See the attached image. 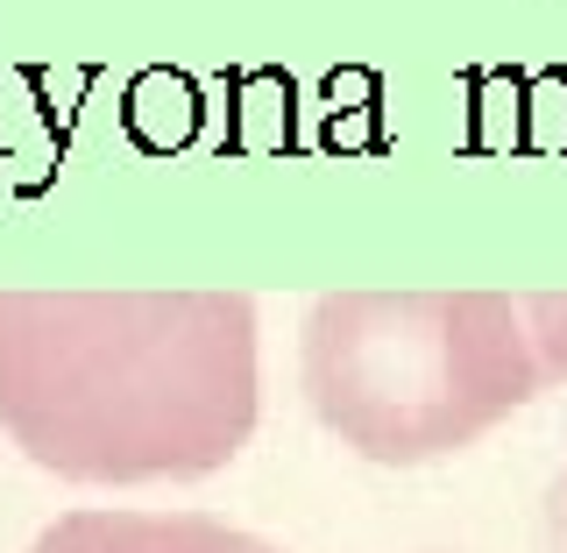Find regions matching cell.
Returning <instances> with one entry per match:
<instances>
[{
	"label": "cell",
	"instance_id": "obj_2",
	"mask_svg": "<svg viewBox=\"0 0 567 553\" xmlns=\"http://www.w3.org/2000/svg\"><path fill=\"white\" fill-rule=\"evenodd\" d=\"M298 383L327 440L377 469L468 454L546 383L525 298L327 291L298 334Z\"/></svg>",
	"mask_w": 567,
	"mask_h": 553
},
{
	"label": "cell",
	"instance_id": "obj_3",
	"mask_svg": "<svg viewBox=\"0 0 567 553\" xmlns=\"http://www.w3.org/2000/svg\"><path fill=\"white\" fill-rule=\"evenodd\" d=\"M29 553H284L256 532L206 519V511H135V504H93L64 511L35 532Z\"/></svg>",
	"mask_w": 567,
	"mask_h": 553
},
{
	"label": "cell",
	"instance_id": "obj_1",
	"mask_svg": "<svg viewBox=\"0 0 567 553\" xmlns=\"http://www.w3.org/2000/svg\"><path fill=\"white\" fill-rule=\"evenodd\" d=\"M262 412L248 291H0V433L85 490L199 483Z\"/></svg>",
	"mask_w": 567,
	"mask_h": 553
},
{
	"label": "cell",
	"instance_id": "obj_4",
	"mask_svg": "<svg viewBox=\"0 0 567 553\" xmlns=\"http://www.w3.org/2000/svg\"><path fill=\"white\" fill-rule=\"evenodd\" d=\"M525 327H532V348L546 362V383H567V291H532Z\"/></svg>",
	"mask_w": 567,
	"mask_h": 553
},
{
	"label": "cell",
	"instance_id": "obj_5",
	"mask_svg": "<svg viewBox=\"0 0 567 553\" xmlns=\"http://www.w3.org/2000/svg\"><path fill=\"white\" fill-rule=\"evenodd\" d=\"M539 553H567V469L546 483V511H539Z\"/></svg>",
	"mask_w": 567,
	"mask_h": 553
}]
</instances>
